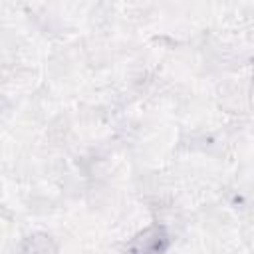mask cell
<instances>
[{"label": "cell", "mask_w": 254, "mask_h": 254, "mask_svg": "<svg viewBox=\"0 0 254 254\" xmlns=\"http://www.w3.org/2000/svg\"><path fill=\"white\" fill-rule=\"evenodd\" d=\"M24 254H56V246L46 234L28 236L24 242Z\"/></svg>", "instance_id": "2"}, {"label": "cell", "mask_w": 254, "mask_h": 254, "mask_svg": "<svg viewBox=\"0 0 254 254\" xmlns=\"http://www.w3.org/2000/svg\"><path fill=\"white\" fill-rule=\"evenodd\" d=\"M167 246V234L163 228H147L145 232H141L133 244H131V250L133 254H161Z\"/></svg>", "instance_id": "1"}]
</instances>
